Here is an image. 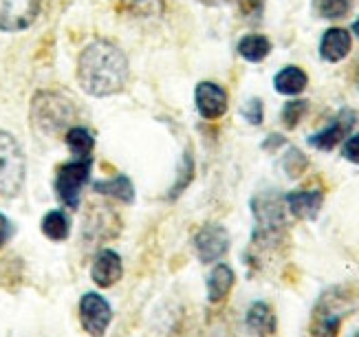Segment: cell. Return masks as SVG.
I'll return each mask as SVG.
<instances>
[{"label":"cell","instance_id":"26","mask_svg":"<svg viewBox=\"0 0 359 337\" xmlns=\"http://www.w3.org/2000/svg\"><path fill=\"white\" fill-rule=\"evenodd\" d=\"M123 7L133 16H152V13H159L163 9V0H123Z\"/></svg>","mask_w":359,"mask_h":337},{"label":"cell","instance_id":"27","mask_svg":"<svg viewBox=\"0 0 359 337\" xmlns=\"http://www.w3.org/2000/svg\"><path fill=\"white\" fill-rule=\"evenodd\" d=\"M243 115L245 119L249 121V124L254 126H260L262 124V117H264V109H262V102L260 99H249L245 106H243Z\"/></svg>","mask_w":359,"mask_h":337},{"label":"cell","instance_id":"13","mask_svg":"<svg viewBox=\"0 0 359 337\" xmlns=\"http://www.w3.org/2000/svg\"><path fill=\"white\" fill-rule=\"evenodd\" d=\"M123 275V263H121V256L113 249H102L97 252V256L93 258V265H90V278L97 287L108 289L121 280Z\"/></svg>","mask_w":359,"mask_h":337},{"label":"cell","instance_id":"15","mask_svg":"<svg viewBox=\"0 0 359 337\" xmlns=\"http://www.w3.org/2000/svg\"><path fill=\"white\" fill-rule=\"evenodd\" d=\"M353 47V38L348 29H341V27H331L329 32H324L322 40H320V55L324 62H341Z\"/></svg>","mask_w":359,"mask_h":337},{"label":"cell","instance_id":"3","mask_svg":"<svg viewBox=\"0 0 359 337\" xmlns=\"http://www.w3.org/2000/svg\"><path fill=\"white\" fill-rule=\"evenodd\" d=\"M355 311L353 296L346 289L333 287L318 298L311 311L309 331L313 337H337L344 319Z\"/></svg>","mask_w":359,"mask_h":337},{"label":"cell","instance_id":"33","mask_svg":"<svg viewBox=\"0 0 359 337\" xmlns=\"http://www.w3.org/2000/svg\"><path fill=\"white\" fill-rule=\"evenodd\" d=\"M355 82H357V88H359V64H357V73H355Z\"/></svg>","mask_w":359,"mask_h":337},{"label":"cell","instance_id":"29","mask_svg":"<svg viewBox=\"0 0 359 337\" xmlns=\"http://www.w3.org/2000/svg\"><path fill=\"white\" fill-rule=\"evenodd\" d=\"M13 234H15L13 223L5 216V214H0V249H3L5 245L13 238Z\"/></svg>","mask_w":359,"mask_h":337},{"label":"cell","instance_id":"14","mask_svg":"<svg viewBox=\"0 0 359 337\" xmlns=\"http://www.w3.org/2000/svg\"><path fill=\"white\" fill-rule=\"evenodd\" d=\"M245 326L252 337H273L278 333V317L271 309V304L262 300L249 304L245 315Z\"/></svg>","mask_w":359,"mask_h":337},{"label":"cell","instance_id":"8","mask_svg":"<svg viewBox=\"0 0 359 337\" xmlns=\"http://www.w3.org/2000/svg\"><path fill=\"white\" fill-rule=\"evenodd\" d=\"M113 322V306L100 294H88L80 300V324L90 337H104Z\"/></svg>","mask_w":359,"mask_h":337},{"label":"cell","instance_id":"28","mask_svg":"<svg viewBox=\"0 0 359 337\" xmlns=\"http://www.w3.org/2000/svg\"><path fill=\"white\" fill-rule=\"evenodd\" d=\"M341 157L351 163H357L359 165V132L357 135H351L348 139L344 142V148H341Z\"/></svg>","mask_w":359,"mask_h":337},{"label":"cell","instance_id":"9","mask_svg":"<svg viewBox=\"0 0 359 337\" xmlns=\"http://www.w3.org/2000/svg\"><path fill=\"white\" fill-rule=\"evenodd\" d=\"M40 13V0H0V32H22Z\"/></svg>","mask_w":359,"mask_h":337},{"label":"cell","instance_id":"31","mask_svg":"<svg viewBox=\"0 0 359 337\" xmlns=\"http://www.w3.org/2000/svg\"><path fill=\"white\" fill-rule=\"evenodd\" d=\"M283 144H285L283 137H276V135H271V137H269V142H264V144H262V148H267V150H269L271 146H283Z\"/></svg>","mask_w":359,"mask_h":337},{"label":"cell","instance_id":"34","mask_svg":"<svg viewBox=\"0 0 359 337\" xmlns=\"http://www.w3.org/2000/svg\"><path fill=\"white\" fill-rule=\"evenodd\" d=\"M351 337H359V331H357V333H353V335H351Z\"/></svg>","mask_w":359,"mask_h":337},{"label":"cell","instance_id":"5","mask_svg":"<svg viewBox=\"0 0 359 337\" xmlns=\"http://www.w3.org/2000/svg\"><path fill=\"white\" fill-rule=\"evenodd\" d=\"M25 155L20 144L9 132L0 130V196H18L25 186Z\"/></svg>","mask_w":359,"mask_h":337},{"label":"cell","instance_id":"21","mask_svg":"<svg viewBox=\"0 0 359 337\" xmlns=\"http://www.w3.org/2000/svg\"><path fill=\"white\" fill-rule=\"evenodd\" d=\"M65 139H67L69 150L75 155V159H86V157H90L93 148H95V139H93V135L86 128H82V126L69 128Z\"/></svg>","mask_w":359,"mask_h":337},{"label":"cell","instance_id":"7","mask_svg":"<svg viewBox=\"0 0 359 337\" xmlns=\"http://www.w3.org/2000/svg\"><path fill=\"white\" fill-rule=\"evenodd\" d=\"M231 247L229 232L221 223H205L198 227L194 234V249L201 263L212 265L216 260H221Z\"/></svg>","mask_w":359,"mask_h":337},{"label":"cell","instance_id":"4","mask_svg":"<svg viewBox=\"0 0 359 337\" xmlns=\"http://www.w3.org/2000/svg\"><path fill=\"white\" fill-rule=\"evenodd\" d=\"M75 111L67 97H62L57 93H38L31 104V119H34V126L44 132V135H55L60 130H65Z\"/></svg>","mask_w":359,"mask_h":337},{"label":"cell","instance_id":"1","mask_svg":"<svg viewBox=\"0 0 359 337\" xmlns=\"http://www.w3.org/2000/svg\"><path fill=\"white\" fill-rule=\"evenodd\" d=\"M77 80L88 95H115L123 90L128 82V60L117 44L108 40H95L80 55Z\"/></svg>","mask_w":359,"mask_h":337},{"label":"cell","instance_id":"18","mask_svg":"<svg viewBox=\"0 0 359 337\" xmlns=\"http://www.w3.org/2000/svg\"><path fill=\"white\" fill-rule=\"evenodd\" d=\"M306 84H309L306 73L298 67H287L273 78V88L280 95H289V97L300 95L306 88Z\"/></svg>","mask_w":359,"mask_h":337},{"label":"cell","instance_id":"17","mask_svg":"<svg viewBox=\"0 0 359 337\" xmlns=\"http://www.w3.org/2000/svg\"><path fill=\"white\" fill-rule=\"evenodd\" d=\"M97 194L102 196H108V198H115L119 203H126L130 205L135 201V188H133V181L128 177H113V179H106V181H97L95 186H93Z\"/></svg>","mask_w":359,"mask_h":337},{"label":"cell","instance_id":"24","mask_svg":"<svg viewBox=\"0 0 359 337\" xmlns=\"http://www.w3.org/2000/svg\"><path fill=\"white\" fill-rule=\"evenodd\" d=\"M309 111V102L306 99H291L285 104L283 109V121L287 128H295L302 121V117L306 115Z\"/></svg>","mask_w":359,"mask_h":337},{"label":"cell","instance_id":"20","mask_svg":"<svg viewBox=\"0 0 359 337\" xmlns=\"http://www.w3.org/2000/svg\"><path fill=\"white\" fill-rule=\"evenodd\" d=\"M238 53L247 62H262L264 57L271 53V42L267 36L260 34H249L238 42Z\"/></svg>","mask_w":359,"mask_h":337},{"label":"cell","instance_id":"6","mask_svg":"<svg viewBox=\"0 0 359 337\" xmlns=\"http://www.w3.org/2000/svg\"><path fill=\"white\" fill-rule=\"evenodd\" d=\"M90 167H93L90 157L73 159L65 165H60V170L55 174V194L67 207H71V209L80 207L82 188L90 179Z\"/></svg>","mask_w":359,"mask_h":337},{"label":"cell","instance_id":"11","mask_svg":"<svg viewBox=\"0 0 359 337\" xmlns=\"http://www.w3.org/2000/svg\"><path fill=\"white\" fill-rule=\"evenodd\" d=\"M196 109L203 119H221L227 113V93L223 86H218L214 82H201L196 86Z\"/></svg>","mask_w":359,"mask_h":337},{"label":"cell","instance_id":"23","mask_svg":"<svg viewBox=\"0 0 359 337\" xmlns=\"http://www.w3.org/2000/svg\"><path fill=\"white\" fill-rule=\"evenodd\" d=\"M192 177H194V163H192V157H190V155H185L183 165L179 167V177H177V181H175L172 190H170L168 198H172V201H175V198H179V196L185 192V188L192 183Z\"/></svg>","mask_w":359,"mask_h":337},{"label":"cell","instance_id":"32","mask_svg":"<svg viewBox=\"0 0 359 337\" xmlns=\"http://www.w3.org/2000/svg\"><path fill=\"white\" fill-rule=\"evenodd\" d=\"M353 34L359 38V18H357V20H355V25H353Z\"/></svg>","mask_w":359,"mask_h":337},{"label":"cell","instance_id":"30","mask_svg":"<svg viewBox=\"0 0 359 337\" xmlns=\"http://www.w3.org/2000/svg\"><path fill=\"white\" fill-rule=\"evenodd\" d=\"M264 0H241V7L245 16H260Z\"/></svg>","mask_w":359,"mask_h":337},{"label":"cell","instance_id":"12","mask_svg":"<svg viewBox=\"0 0 359 337\" xmlns=\"http://www.w3.org/2000/svg\"><path fill=\"white\" fill-rule=\"evenodd\" d=\"M324 205L322 190H293L285 194V207L298 221H316Z\"/></svg>","mask_w":359,"mask_h":337},{"label":"cell","instance_id":"16","mask_svg":"<svg viewBox=\"0 0 359 337\" xmlns=\"http://www.w3.org/2000/svg\"><path fill=\"white\" fill-rule=\"evenodd\" d=\"M233 282H236L233 269L225 263H218L208 275V300L212 304H221L233 289Z\"/></svg>","mask_w":359,"mask_h":337},{"label":"cell","instance_id":"10","mask_svg":"<svg viewBox=\"0 0 359 337\" xmlns=\"http://www.w3.org/2000/svg\"><path fill=\"white\" fill-rule=\"evenodd\" d=\"M355 113L353 111H341L337 117H333V121L326 128H322L320 132L311 135L309 137V144L318 148V150H324L329 152L333 150L337 144H341L346 139V135H351L353 126H355Z\"/></svg>","mask_w":359,"mask_h":337},{"label":"cell","instance_id":"19","mask_svg":"<svg viewBox=\"0 0 359 337\" xmlns=\"http://www.w3.org/2000/svg\"><path fill=\"white\" fill-rule=\"evenodd\" d=\"M42 234L46 238H51L53 242H62V240H67L69 234H71V221L69 216L62 209H51V212H46L44 216H42Z\"/></svg>","mask_w":359,"mask_h":337},{"label":"cell","instance_id":"25","mask_svg":"<svg viewBox=\"0 0 359 337\" xmlns=\"http://www.w3.org/2000/svg\"><path fill=\"white\" fill-rule=\"evenodd\" d=\"M306 165H309V159L302 155L298 148H291L285 155V159H283V167L287 170L289 179H298L306 170Z\"/></svg>","mask_w":359,"mask_h":337},{"label":"cell","instance_id":"2","mask_svg":"<svg viewBox=\"0 0 359 337\" xmlns=\"http://www.w3.org/2000/svg\"><path fill=\"white\" fill-rule=\"evenodd\" d=\"M254 214V234H252V252L249 260L258 263V258L276 252L287 238V214H285V196L276 190H262L252 198Z\"/></svg>","mask_w":359,"mask_h":337},{"label":"cell","instance_id":"22","mask_svg":"<svg viewBox=\"0 0 359 337\" xmlns=\"http://www.w3.org/2000/svg\"><path fill=\"white\" fill-rule=\"evenodd\" d=\"M313 9L320 18L339 20L348 16V11L353 9V0H313Z\"/></svg>","mask_w":359,"mask_h":337}]
</instances>
